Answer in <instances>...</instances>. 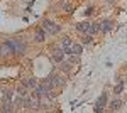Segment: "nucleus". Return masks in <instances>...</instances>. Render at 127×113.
<instances>
[{"mask_svg": "<svg viewBox=\"0 0 127 113\" xmlns=\"http://www.w3.org/2000/svg\"><path fill=\"white\" fill-rule=\"evenodd\" d=\"M71 44H73V41H71L69 37H64L63 42H61V47H71Z\"/></svg>", "mask_w": 127, "mask_h": 113, "instance_id": "nucleus-13", "label": "nucleus"}, {"mask_svg": "<svg viewBox=\"0 0 127 113\" xmlns=\"http://www.w3.org/2000/svg\"><path fill=\"white\" fill-rule=\"evenodd\" d=\"M71 51H73V54L80 56V54L83 52V47H81V44H78V42H73V44H71Z\"/></svg>", "mask_w": 127, "mask_h": 113, "instance_id": "nucleus-10", "label": "nucleus"}, {"mask_svg": "<svg viewBox=\"0 0 127 113\" xmlns=\"http://www.w3.org/2000/svg\"><path fill=\"white\" fill-rule=\"evenodd\" d=\"M42 29L46 30V32H49V34H58L59 30H61V25H58V24H53V22H49V20H44L42 22Z\"/></svg>", "mask_w": 127, "mask_h": 113, "instance_id": "nucleus-1", "label": "nucleus"}, {"mask_svg": "<svg viewBox=\"0 0 127 113\" xmlns=\"http://www.w3.org/2000/svg\"><path fill=\"white\" fill-rule=\"evenodd\" d=\"M105 103H107V93H102V96L98 98L97 105H95V112H102L103 106H105Z\"/></svg>", "mask_w": 127, "mask_h": 113, "instance_id": "nucleus-6", "label": "nucleus"}, {"mask_svg": "<svg viewBox=\"0 0 127 113\" xmlns=\"http://www.w3.org/2000/svg\"><path fill=\"white\" fill-rule=\"evenodd\" d=\"M10 44H12V47H14V52H15V54H22V52L26 51V44H24L20 39H12Z\"/></svg>", "mask_w": 127, "mask_h": 113, "instance_id": "nucleus-2", "label": "nucleus"}, {"mask_svg": "<svg viewBox=\"0 0 127 113\" xmlns=\"http://www.w3.org/2000/svg\"><path fill=\"white\" fill-rule=\"evenodd\" d=\"M44 32H46V30H44V29L41 27V29H37V32H36V42H42V41H44V39H46V34H44Z\"/></svg>", "mask_w": 127, "mask_h": 113, "instance_id": "nucleus-9", "label": "nucleus"}, {"mask_svg": "<svg viewBox=\"0 0 127 113\" xmlns=\"http://www.w3.org/2000/svg\"><path fill=\"white\" fill-rule=\"evenodd\" d=\"M107 2H114V0H107Z\"/></svg>", "mask_w": 127, "mask_h": 113, "instance_id": "nucleus-17", "label": "nucleus"}, {"mask_svg": "<svg viewBox=\"0 0 127 113\" xmlns=\"http://www.w3.org/2000/svg\"><path fill=\"white\" fill-rule=\"evenodd\" d=\"M61 69H63V71H66V73H68L69 69H71V63H61Z\"/></svg>", "mask_w": 127, "mask_h": 113, "instance_id": "nucleus-15", "label": "nucleus"}, {"mask_svg": "<svg viewBox=\"0 0 127 113\" xmlns=\"http://www.w3.org/2000/svg\"><path fill=\"white\" fill-rule=\"evenodd\" d=\"M26 88H27L26 85L19 86V88H17V94H20V96H29V93H27V90H26Z\"/></svg>", "mask_w": 127, "mask_h": 113, "instance_id": "nucleus-11", "label": "nucleus"}, {"mask_svg": "<svg viewBox=\"0 0 127 113\" xmlns=\"http://www.w3.org/2000/svg\"><path fill=\"white\" fill-rule=\"evenodd\" d=\"M112 29H114V22L112 20H103V22L98 24V32H108Z\"/></svg>", "mask_w": 127, "mask_h": 113, "instance_id": "nucleus-4", "label": "nucleus"}, {"mask_svg": "<svg viewBox=\"0 0 127 113\" xmlns=\"http://www.w3.org/2000/svg\"><path fill=\"white\" fill-rule=\"evenodd\" d=\"M22 85H26L27 88H36L39 83H37V79H36V78H27V79H24V81H22Z\"/></svg>", "mask_w": 127, "mask_h": 113, "instance_id": "nucleus-7", "label": "nucleus"}, {"mask_svg": "<svg viewBox=\"0 0 127 113\" xmlns=\"http://www.w3.org/2000/svg\"><path fill=\"white\" fill-rule=\"evenodd\" d=\"M108 106H110V110H114V112H115V110H120V108H122V100L115 98V100H112V101H110Z\"/></svg>", "mask_w": 127, "mask_h": 113, "instance_id": "nucleus-8", "label": "nucleus"}, {"mask_svg": "<svg viewBox=\"0 0 127 113\" xmlns=\"http://www.w3.org/2000/svg\"><path fill=\"white\" fill-rule=\"evenodd\" d=\"M64 51H63V47H54V51H53V61L54 63H63V59H64Z\"/></svg>", "mask_w": 127, "mask_h": 113, "instance_id": "nucleus-3", "label": "nucleus"}, {"mask_svg": "<svg viewBox=\"0 0 127 113\" xmlns=\"http://www.w3.org/2000/svg\"><path fill=\"white\" fill-rule=\"evenodd\" d=\"M92 41H93V37H92L90 34H83V36H81V44H90Z\"/></svg>", "mask_w": 127, "mask_h": 113, "instance_id": "nucleus-12", "label": "nucleus"}, {"mask_svg": "<svg viewBox=\"0 0 127 113\" xmlns=\"http://www.w3.org/2000/svg\"><path fill=\"white\" fill-rule=\"evenodd\" d=\"M122 90H124V83H122V81H119V85L114 88V93L119 94V93H122Z\"/></svg>", "mask_w": 127, "mask_h": 113, "instance_id": "nucleus-14", "label": "nucleus"}, {"mask_svg": "<svg viewBox=\"0 0 127 113\" xmlns=\"http://www.w3.org/2000/svg\"><path fill=\"white\" fill-rule=\"evenodd\" d=\"M83 14H85V15H92V14H93V7H87V9H85V12H83Z\"/></svg>", "mask_w": 127, "mask_h": 113, "instance_id": "nucleus-16", "label": "nucleus"}, {"mask_svg": "<svg viewBox=\"0 0 127 113\" xmlns=\"http://www.w3.org/2000/svg\"><path fill=\"white\" fill-rule=\"evenodd\" d=\"M48 79L53 83L54 88H56V86H63V85H64V78H63V76H59V74H51Z\"/></svg>", "mask_w": 127, "mask_h": 113, "instance_id": "nucleus-5", "label": "nucleus"}]
</instances>
